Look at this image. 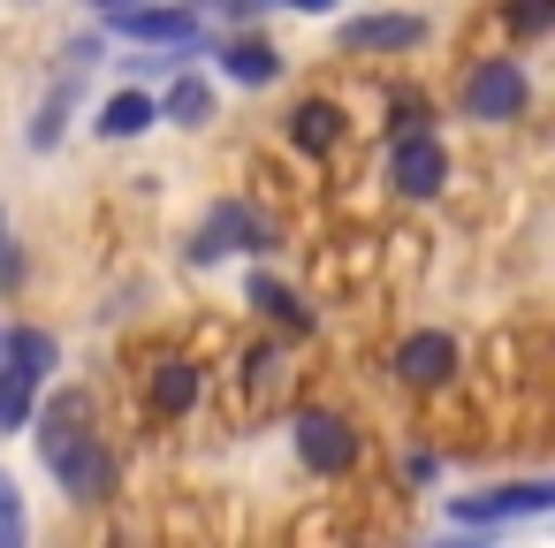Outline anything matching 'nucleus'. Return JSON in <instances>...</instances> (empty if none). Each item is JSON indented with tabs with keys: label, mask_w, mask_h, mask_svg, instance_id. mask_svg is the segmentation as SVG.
I'll use <instances>...</instances> for the list:
<instances>
[{
	"label": "nucleus",
	"mask_w": 555,
	"mask_h": 548,
	"mask_svg": "<svg viewBox=\"0 0 555 548\" xmlns=\"http://www.w3.org/2000/svg\"><path fill=\"white\" fill-rule=\"evenodd\" d=\"M107 24L138 47H160V54H198L206 47V16H198V0H138V9H107Z\"/></svg>",
	"instance_id": "obj_1"
},
{
	"label": "nucleus",
	"mask_w": 555,
	"mask_h": 548,
	"mask_svg": "<svg viewBox=\"0 0 555 548\" xmlns=\"http://www.w3.org/2000/svg\"><path fill=\"white\" fill-rule=\"evenodd\" d=\"M456 107H464L472 123H517V115L532 107L525 62H509V54H487V62H472V69H464V92H456Z\"/></svg>",
	"instance_id": "obj_2"
},
{
	"label": "nucleus",
	"mask_w": 555,
	"mask_h": 548,
	"mask_svg": "<svg viewBox=\"0 0 555 548\" xmlns=\"http://www.w3.org/2000/svg\"><path fill=\"white\" fill-rule=\"evenodd\" d=\"M388 183H396V199H434V191L449 183V153H441L434 123L388 130Z\"/></svg>",
	"instance_id": "obj_3"
},
{
	"label": "nucleus",
	"mask_w": 555,
	"mask_h": 548,
	"mask_svg": "<svg viewBox=\"0 0 555 548\" xmlns=\"http://www.w3.org/2000/svg\"><path fill=\"white\" fill-rule=\"evenodd\" d=\"M47 472L62 480V495H69V502H107V495H115V449H107L92 426H85V434H69V442L47 457Z\"/></svg>",
	"instance_id": "obj_4"
},
{
	"label": "nucleus",
	"mask_w": 555,
	"mask_h": 548,
	"mask_svg": "<svg viewBox=\"0 0 555 548\" xmlns=\"http://www.w3.org/2000/svg\"><path fill=\"white\" fill-rule=\"evenodd\" d=\"M267 244H274V229H267L244 199H221V206L206 214V229H198L183 252H191V267H214V259H229V252H267Z\"/></svg>",
	"instance_id": "obj_5"
},
{
	"label": "nucleus",
	"mask_w": 555,
	"mask_h": 548,
	"mask_svg": "<svg viewBox=\"0 0 555 548\" xmlns=\"http://www.w3.org/2000/svg\"><path fill=\"white\" fill-rule=\"evenodd\" d=\"M297 464L320 472V480H343L358 464V426L343 411H305L297 419Z\"/></svg>",
	"instance_id": "obj_6"
},
{
	"label": "nucleus",
	"mask_w": 555,
	"mask_h": 548,
	"mask_svg": "<svg viewBox=\"0 0 555 548\" xmlns=\"http://www.w3.org/2000/svg\"><path fill=\"white\" fill-rule=\"evenodd\" d=\"M396 381H403V388H441V381H456V335H441V328L403 335V351H396Z\"/></svg>",
	"instance_id": "obj_7"
},
{
	"label": "nucleus",
	"mask_w": 555,
	"mask_h": 548,
	"mask_svg": "<svg viewBox=\"0 0 555 548\" xmlns=\"http://www.w3.org/2000/svg\"><path fill=\"white\" fill-rule=\"evenodd\" d=\"M555 502L547 480H517V487H494V495H456V518L464 525H509V518H540Z\"/></svg>",
	"instance_id": "obj_8"
},
{
	"label": "nucleus",
	"mask_w": 555,
	"mask_h": 548,
	"mask_svg": "<svg viewBox=\"0 0 555 548\" xmlns=\"http://www.w3.org/2000/svg\"><path fill=\"white\" fill-rule=\"evenodd\" d=\"M343 47L350 54H411V47H426V16H358V24H343Z\"/></svg>",
	"instance_id": "obj_9"
},
{
	"label": "nucleus",
	"mask_w": 555,
	"mask_h": 548,
	"mask_svg": "<svg viewBox=\"0 0 555 548\" xmlns=\"http://www.w3.org/2000/svg\"><path fill=\"white\" fill-rule=\"evenodd\" d=\"M214 62H221V77H229V85H251V92L282 77V54H274L259 31H229V39L214 47Z\"/></svg>",
	"instance_id": "obj_10"
},
{
	"label": "nucleus",
	"mask_w": 555,
	"mask_h": 548,
	"mask_svg": "<svg viewBox=\"0 0 555 548\" xmlns=\"http://www.w3.org/2000/svg\"><path fill=\"white\" fill-rule=\"evenodd\" d=\"M0 366H16V373H31V381L47 388V381H54V366H62L54 328H0Z\"/></svg>",
	"instance_id": "obj_11"
},
{
	"label": "nucleus",
	"mask_w": 555,
	"mask_h": 548,
	"mask_svg": "<svg viewBox=\"0 0 555 548\" xmlns=\"http://www.w3.org/2000/svg\"><path fill=\"white\" fill-rule=\"evenodd\" d=\"M31 426H39V449L54 457L69 434H85V426H92V396H85V388H62V396L31 404Z\"/></svg>",
	"instance_id": "obj_12"
},
{
	"label": "nucleus",
	"mask_w": 555,
	"mask_h": 548,
	"mask_svg": "<svg viewBox=\"0 0 555 548\" xmlns=\"http://www.w3.org/2000/svg\"><path fill=\"white\" fill-rule=\"evenodd\" d=\"M153 107H160V123H176V130H206V123H214V85H206V77H191V62H183V69H176V85H168Z\"/></svg>",
	"instance_id": "obj_13"
},
{
	"label": "nucleus",
	"mask_w": 555,
	"mask_h": 548,
	"mask_svg": "<svg viewBox=\"0 0 555 548\" xmlns=\"http://www.w3.org/2000/svg\"><path fill=\"white\" fill-rule=\"evenodd\" d=\"M289 145L297 153H335L343 145V107L335 100H297L289 107Z\"/></svg>",
	"instance_id": "obj_14"
},
{
	"label": "nucleus",
	"mask_w": 555,
	"mask_h": 548,
	"mask_svg": "<svg viewBox=\"0 0 555 548\" xmlns=\"http://www.w3.org/2000/svg\"><path fill=\"white\" fill-rule=\"evenodd\" d=\"M198 388H206V381H198L191 358H160V366H153V411H160V419H183V411L198 404Z\"/></svg>",
	"instance_id": "obj_15"
},
{
	"label": "nucleus",
	"mask_w": 555,
	"mask_h": 548,
	"mask_svg": "<svg viewBox=\"0 0 555 548\" xmlns=\"http://www.w3.org/2000/svg\"><path fill=\"white\" fill-rule=\"evenodd\" d=\"M77 92H85V69H69V77L47 92V107H39V123H31V145H39V153H54V145H62V123L77 115Z\"/></svg>",
	"instance_id": "obj_16"
},
{
	"label": "nucleus",
	"mask_w": 555,
	"mask_h": 548,
	"mask_svg": "<svg viewBox=\"0 0 555 548\" xmlns=\"http://www.w3.org/2000/svg\"><path fill=\"white\" fill-rule=\"evenodd\" d=\"M153 123H160L153 92H115V100L100 107V138H145Z\"/></svg>",
	"instance_id": "obj_17"
},
{
	"label": "nucleus",
	"mask_w": 555,
	"mask_h": 548,
	"mask_svg": "<svg viewBox=\"0 0 555 548\" xmlns=\"http://www.w3.org/2000/svg\"><path fill=\"white\" fill-rule=\"evenodd\" d=\"M31 404H39V381L16 373V366H0V434H24L31 426Z\"/></svg>",
	"instance_id": "obj_18"
},
{
	"label": "nucleus",
	"mask_w": 555,
	"mask_h": 548,
	"mask_svg": "<svg viewBox=\"0 0 555 548\" xmlns=\"http://www.w3.org/2000/svg\"><path fill=\"white\" fill-rule=\"evenodd\" d=\"M251 305H259L267 320H282V328H312V313H305V305H297L274 275H251Z\"/></svg>",
	"instance_id": "obj_19"
},
{
	"label": "nucleus",
	"mask_w": 555,
	"mask_h": 548,
	"mask_svg": "<svg viewBox=\"0 0 555 548\" xmlns=\"http://www.w3.org/2000/svg\"><path fill=\"white\" fill-rule=\"evenodd\" d=\"M24 533H31L24 495H16V480H9V472H0V548H24Z\"/></svg>",
	"instance_id": "obj_20"
},
{
	"label": "nucleus",
	"mask_w": 555,
	"mask_h": 548,
	"mask_svg": "<svg viewBox=\"0 0 555 548\" xmlns=\"http://www.w3.org/2000/svg\"><path fill=\"white\" fill-rule=\"evenodd\" d=\"M509 31L517 39H547L555 31V0H509Z\"/></svg>",
	"instance_id": "obj_21"
},
{
	"label": "nucleus",
	"mask_w": 555,
	"mask_h": 548,
	"mask_svg": "<svg viewBox=\"0 0 555 548\" xmlns=\"http://www.w3.org/2000/svg\"><path fill=\"white\" fill-rule=\"evenodd\" d=\"M267 9H305V16H320V9H335V0H267Z\"/></svg>",
	"instance_id": "obj_22"
},
{
	"label": "nucleus",
	"mask_w": 555,
	"mask_h": 548,
	"mask_svg": "<svg viewBox=\"0 0 555 548\" xmlns=\"http://www.w3.org/2000/svg\"><path fill=\"white\" fill-rule=\"evenodd\" d=\"M0 244H9V206H0Z\"/></svg>",
	"instance_id": "obj_23"
},
{
	"label": "nucleus",
	"mask_w": 555,
	"mask_h": 548,
	"mask_svg": "<svg viewBox=\"0 0 555 548\" xmlns=\"http://www.w3.org/2000/svg\"><path fill=\"white\" fill-rule=\"evenodd\" d=\"M100 9H138V0H100Z\"/></svg>",
	"instance_id": "obj_24"
}]
</instances>
